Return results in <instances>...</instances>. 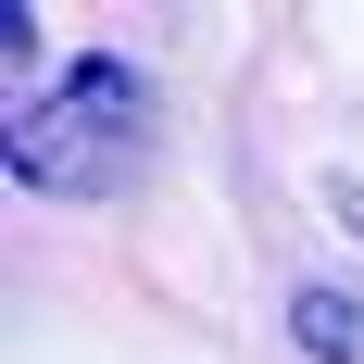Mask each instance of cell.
Wrapping results in <instances>:
<instances>
[{
    "instance_id": "6da1fadb",
    "label": "cell",
    "mask_w": 364,
    "mask_h": 364,
    "mask_svg": "<svg viewBox=\"0 0 364 364\" xmlns=\"http://www.w3.org/2000/svg\"><path fill=\"white\" fill-rule=\"evenodd\" d=\"M139 126H151L139 63L88 50V63H63L50 88H26V113H13V188H101L113 164L139 151Z\"/></svg>"
},
{
    "instance_id": "7a4b0ae2",
    "label": "cell",
    "mask_w": 364,
    "mask_h": 364,
    "mask_svg": "<svg viewBox=\"0 0 364 364\" xmlns=\"http://www.w3.org/2000/svg\"><path fill=\"white\" fill-rule=\"evenodd\" d=\"M289 339H301L314 364H364V301H352V289H301V301H289Z\"/></svg>"
}]
</instances>
